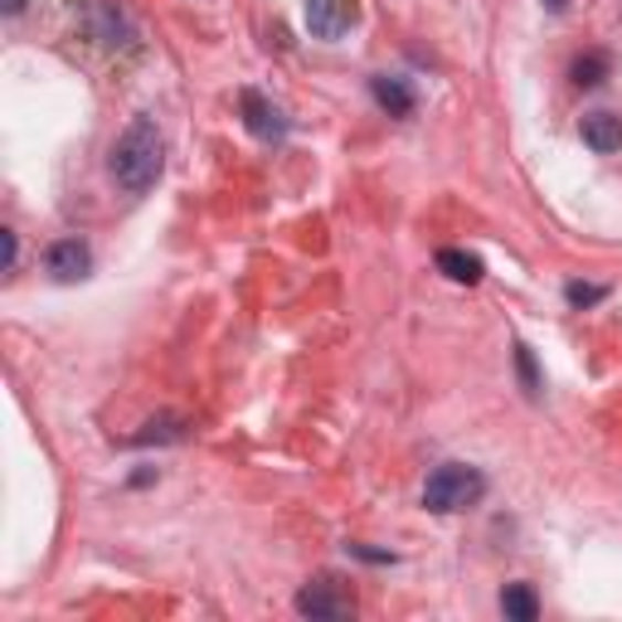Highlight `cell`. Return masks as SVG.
Listing matches in <instances>:
<instances>
[{
  "label": "cell",
  "mask_w": 622,
  "mask_h": 622,
  "mask_svg": "<svg viewBox=\"0 0 622 622\" xmlns=\"http://www.w3.org/2000/svg\"><path fill=\"white\" fill-rule=\"evenodd\" d=\"M0 249H6V273H15V234H10V229H0Z\"/></svg>",
  "instance_id": "cell-14"
},
{
  "label": "cell",
  "mask_w": 622,
  "mask_h": 622,
  "mask_svg": "<svg viewBox=\"0 0 622 622\" xmlns=\"http://www.w3.org/2000/svg\"><path fill=\"white\" fill-rule=\"evenodd\" d=\"M0 6H6V15H20V10H24V0H0Z\"/></svg>",
  "instance_id": "cell-15"
},
{
  "label": "cell",
  "mask_w": 622,
  "mask_h": 622,
  "mask_svg": "<svg viewBox=\"0 0 622 622\" xmlns=\"http://www.w3.org/2000/svg\"><path fill=\"white\" fill-rule=\"evenodd\" d=\"M360 20L356 0H307V30L312 40H340Z\"/></svg>",
  "instance_id": "cell-4"
},
{
  "label": "cell",
  "mask_w": 622,
  "mask_h": 622,
  "mask_svg": "<svg viewBox=\"0 0 622 622\" xmlns=\"http://www.w3.org/2000/svg\"><path fill=\"white\" fill-rule=\"evenodd\" d=\"M502 613L510 622H535L540 618V599H535L530 583H506L502 589Z\"/></svg>",
  "instance_id": "cell-10"
},
{
  "label": "cell",
  "mask_w": 622,
  "mask_h": 622,
  "mask_svg": "<svg viewBox=\"0 0 622 622\" xmlns=\"http://www.w3.org/2000/svg\"><path fill=\"white\" fill-rule=\"evenodd\" d=\"M239 103H243V127H249L259 141H283L287 137V117L277 113L259 88H243Z\"/></svg>",
  "instance_id": "cell-5"
},
{
  "label": "cell",
  "mask_w": 622,
  "mask_h": 622,
  "mask_svg": "<svg viewBox=\"0 0 622 622\" xmlns=\"http://www.w3.org/2000/svg\"><path fill=\"white\" fill-rule=\"evenodd\" d=\"M437 273H443L447 283L477 287L482 283V259H477V253H462V249H443V253H437Z\"/></svg>",
  "instance_id": "cell-9"
},
{
  "label": "cell",
  "mask_w": 622,
  "mask_h": 622,
  "mask_svg": "<svg viewBox=\"0 0 622 622\" xmlns=\"http://www.w3.org/2000/svg\"><path fill=\"white\" fill-rule=\"evenodd\" d=\"M574 83L579 88H599V83L613 73V54H603V49H593V54H583V59H574Z\"/></svg>",
  "instance_id": "cell-11"
},
{
  "label": "cell",
  "mask_w": 622,
  "mask_h": 622,
  "mask_svg": "<svg viewBox=\"0 0 622 622\" xmlns=\"http://www.w3.org/2000/svg\"><path fill=\"white\" fill-rule=\"evenodd\" d=\"M297 613L312 618V622H340V618L356 613V599H350L336 579H316L297 593Z\"/></svg>",
  "instance_id": "cell-3"
},
{
  "label": "cell",
  "mask_w": 622,
  "mask_h": 622,
  "mask_svg": "<svg viewBox=\"0 0 622 622\" xmlns=\"http://www.w3.org/2000/svg\"><path fill=\"white\" fill-rule=\"evenodd\" d=\"M161 166H166V141H161V127H156L151 117H137L127 131L117 137L113 146V161H107V170H113L117 190L127 194H146L161 180Z\"/></svg>",
  "instance_id": "cell-1"
},
{
  "label": "cell",
  "mask_w": 622,
  "mask_h": 622,
  "mask_svg": "<svg viewBox=\"0 0 622 622\" xmlns=\"http://www.w3.org/2000/svg\"><path fill=\"white\" fill-rule=\"evenodd\" d=\"M579 137H583V146H589V151L613 156V151H622V117H618V113H583Z\"/></svg>",
  "instance_id": "cell-6"
},
{
  "label": "cell",
  "mask_w": 622,
  "mask_h": 622,
  "mask_svg": "<svg viewBox=\"0 0 622 622\" xmlns=\"http://www.w3.org/2000/svg\"><path fill=\"white\" fill-rule=\"evenodd\" d=\"M608 297V287H599V283H569L565 287V302H569V307H599V302Z\"/></svg>",
  "instance_id": "cell-13"
},
{
  "label": "cell",
  "mask_w": 622,
  "mask_h": 622,
  "mask_svg": "<svg viewBox=\"0 0 622 622\" xmlns=\"http://www.w3.org/2000/svg\"><path fill=\"white\" fill-rule=\"evenodd\" d=\"M88 267H93L88 243H78V239H59L54 249H49V273H54L59 283H78V277H88Z\"/></svg>",
  "instance_id": "cell-7"
},
{
  "label": "cell",
  "mask_w": 622,
  "mask_h": 622,
  "mask_svg": "<svg viewBox=\"0 0 622 622\" xmlns=\"http://www.w3.org/2000/svg\"><path fill=\"white\" fill-rule=\"evenodd\" d=\"M516 375H520V389H526L530 399H540V370H535V356H530V346H516Z\"/></svg>",
  "instance_id": "cell-12"
},
{
  "label": "cell",
  "mask_w": 622,
  "mask_h": 622,
  "mask_svg": "<svg viewBox=\"0 0 622 622\" xmlns=\"http://www.w3.org/2000/svg\"><path fill=\"white\" fill-rule=\"evenodd\" d=\"M486 496V477L467 462H443L429 482H423V506L433 516H453V510H467Z\"/></svg>",
  "instance_id": "cell-2"
},
{
  "label": "cell",
  "mask_w": 622,
  "mask_h": 622,
  "mask_svg": "<svg viewBox=\"0 0 622 622\" xmlns=\"http://www.w3.org/2000/svg\"><path fill=\"white\" fill-rule=\"evenodd\" d=\"M545 6H550L555 15H565V10H569V0H545Z\"/></svg>",
  "instance_id": "cell-16"
},
{
  "label": "cell",
  "mask_w": 622,
  "mask_h": 622,
  "mask_svg": "<svg viewBox=\"0 0 622 622\" xmlns=\"http://www.w3.org/2000/svg\"><path fill=\"white\" fill-rule=\"evenodd\" d=\"M370 93H375V103H380L389 117H409L413 107H419V97H413L409 83H404V78H389V73L370 78Z\"/></svg>",
  "instance_id": "cell-8"
}]
</instances>
